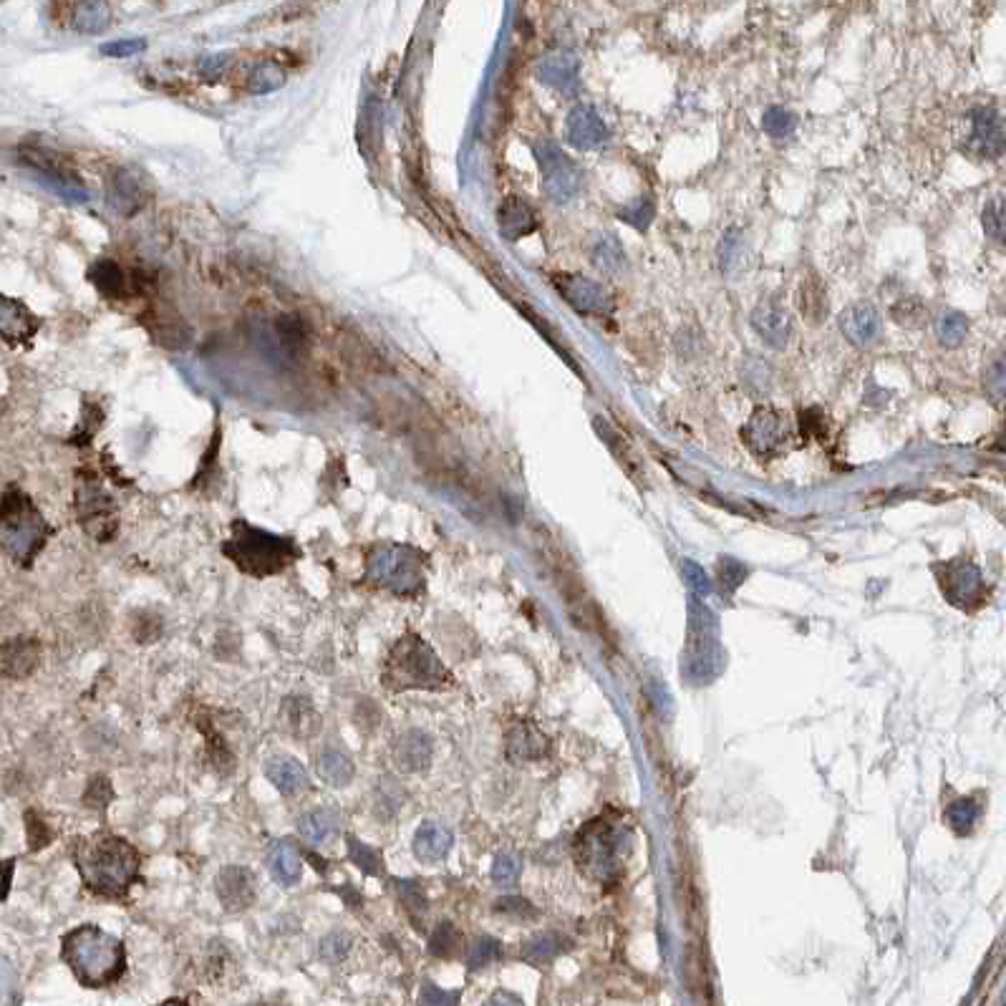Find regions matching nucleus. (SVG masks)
Here are the masks:
<instances>
[{
	"instance_id": "obj_5",
	"label": "nucleus",
	"mask_w": 1006,
	"mask_h": 1006,
	"mask_svg": "<svg viewBox=\"0 0 1006 1006\" xmlns=\"http://www.w3.org/2000/svg\"><path fill=\"white\" fill-rule=\"evenodd\" d=\"M48 535H51V525L43 520L26 492L11 487L0 497V548L16 563L31 568L33 558L41 553Z\"/></svg>"
},
{
	"instance_id": "obj_52",
	"label": "nucleus",
	"mask_w": 1006,
	"mask_h": 1006,
	"mask_svg": "<svg viewBox=\"0 0 1006 1006\" xmlns=\"http://www.w3.org/2000/svg\"><path fill=\"white\" fill-rule=\"evenodd\" d=\"M719 578H722L724 588L734 590L744 578H747V568L739 565L737 560H722V568H719Z\"/></svg>"
},
{
	"instance_id": "obj_4",
	"label": "nucleus",
	"mask_w": 1006,
	"mask_h": 1006,
	"mask_svg": "<svg viewBox=\"0 0 1006 1006\" xmlns=\"http://www.w3.org/2000/svg\"><path fill=\"white\" fill-rule=\"evenodd\" d=\"M381 684L389 691H437L444 684H449V674L432 648L417 633L409 631L394 643V648L386 656Z\"/></svg>"
},
{
	"instance_id": "obj_26",
	"label": "nucleus",
	"mask_w": 1006,
	"mask_h": 1006,
	"mask_svg": "<svg viewBox=\"0 0 1006 1006\" xmlns=\"http://www.w3.org/2000/svg\"><path fill=\"white\" fill-rule=\"evenodd\" d=\"M452 848V835L437 822H424L414 835V855L422 863H439Z\"/></svg>"
},
{
	"instance_id": "obj_20",
	"label": "nucleus",
	"mask_w": 1006,
	"mask_h": 1006,
	"mask_svg": "<svg viewBox=\"0 0 1006 1006\" xmlns=\"http://www.w3.org/2000/svg\"><path fill=\"white\" fill-rule=\"evenodd\" d=\"M265 777L273 782L275 790L285 797H295L311 787L308 772L298 759L293 757H273L265 762Z\"/></svg>"
},
{
	"instance_id": "obj_22",
	"label": "nucleus",
	"mask_w": 1006,
	"mask_h": 1006,
	"mask_svg": "<svg viewBox=\"0 0 1006 1006\" xmlns=\"http://www.w3.org/2000/svg\"><path fill=\"white\" fill-rule=\"evenodd\" d=\"M797 306H800L802 318L810 326H820L827 316H830V295H827L825 283L817 275H807L797 293Z\"/></svg>"
},
{
	"instance_id": "obj_54",
	"label": "nucleus",
	"mask_w": 1006,
	"mask_h": 1006,
	"mask_svg": "<svg viewBox=\"0 0 1006 1006\" xmlns=\"http://www.w3.org/2000/svg\"><path fill=\"white\" fill-rule=\"evenodd\" d=\"M227 69V56L225 53H217V56H207L205 61L200 64V71H202V76L205 79H220L222 76V71Z\"/></svg>"
},
{
	"instance_id": "obj_55",
	"label": "nucleus",
	"mask_w": 1006,
	"mask_h": 1006,
	"mask_svg": "<svg viewBox=\"0 0 1006 1006\" xmlns=\"http://www.w3.org/2000/svg\"><path fill=\"white\" fill-rule=\"evenodd\" d=\"M822 424H825V419H822L820 409H807L800 414V427H802V432H805V437H815V434H820Z\"/></svg>"
},
{
	"instance_id": "obj_24",
	"label": "nucleus",
	"mask_w": 1006,
	"mask_h": 1006,
	"mask_svg": "<svg viewBox=\"0 0 1006 1006\" xmlns=\"http://www.w3.org/2000/svg\"><path fill=\"white\" fill-rule=\"evenodd\" d=\"M538 79L558 91H570L578 84V58L570 53H553L538 64Z\"/></svg>"
},
{
	"instance_id": "obj_19",
	"label": "nucleus",
	"mask_w": 1006,
	"mask_h": 1006,
	"mask_svg": "<svg viewBox=\"0 0 1006 1006\" xmlns=\"http://www.w3.org/2000/svg\"><path fill=\"white\" fill-rule=\"evenodd\" d=\"M41 661V646L33 638H11L0 646V676L26 679Z\"/></svg>"
},
{
	"instance_id": "obj_8",
	"label": "nucleus",
	"mask_w": 1006,
	"mask_h": 1006,
	"mask_svg": "<svg viewBox=\"0 0 1006 1006\" xmlns=\"http://www.w3.org/2000/svg\"><path fill=\"white\" fill-rule=\"evenodd\" d=\"M535 159L543 169V190L553 202L563 205L578 197L583 187V172L578 164L560 149V144L543 139L535 144Z\"/></svg>"
},
{
	"instance_id": "obj_56",
	"label": "nucleus",
	"mask_w": 1006,
	"mask_h": 1006,
	"mask_svg": "<svg viewBox=\"0 0 1006 1006\" xmlns=\"http://www.w3.org/2000/svg\"><path fill=\"white\" fill-rule=\"evenodd\" d=\"M686 578H689V585L696 590V593H706L709 590V578H706L704 570L696 563H686Z\"/></svg>"
},
{
	"instance_id": "obj_38",
	"label": "nucleus",
	"mask_w": 1006,
	"mask_h": 1006,
	"mask_svg": "<svg viewBox=\"0 0 1006 1006\" xmlns=\"http://www.w3.org/2000/svg\"><path fill=\"white\" fill-rule=\"evenodd\" d=\"M346 843H348V858H351L353 865H359V868L364 870L366 875H374V878L384 875L386 865H384V858H381L379 850L371 848V845H366V843H361V840H356L353 835H348Z\"/></svg>"
},
{
	"instance_id": "obj_32",
	"label": "nucleus",
	"mask_w": 1006,
	"mask_h": 1006,
	"mask_svg": "<svg viewBox=\"0 0 1006 1006\" xmlns=\"http://www.w3.org/2000/svg\"><path fill=\"white\" fill-rule=\"evenodd\" d=\"M336 827H338L336 812L323 810V807L321 810L306 812V815L298 820V830H301L303 838H306L308 843H313V845L326 843V840L331 838L333 833H336Z\"/></svg>"
},
{
	"instance_id": "obj_14",
	"label": "nucleus",
	"mask_w": 1006,
	"mask_h": 1006,
	"mask_svg": "<svg viewBox=\"0 0 1006 1006\" xmlns=\"http://www.w3.org/2000/svg\"><path fill=\"white\" fill-rule=\"evenodd\" d=\"M840 331L853 346L873 348L883 336V321L873 303H853L840 313Z\"/></svg>"
},
{
	"instance_id": "obj_49",
	"label": "nucleus",
	"mask_w": 1006,
	"mask_h": 1006,
	"mask_svg": "<svg viewBox=\"0 0 1006 1006\" xmlns=\"http://www.w3.org/2000/svg\"><path fill=\"white\" fill-rule=\"evenodd\" d=\"M497 954H500V943L492 941V938H480V941L475 943V949L469 951L467 961L472 969H482V966L490 964L492 959H497Z\"/></svg>"
},
{
	"instance_id": "obj_21",
	"label": "nucleus",
	"mask_w": 1006,
	"mask_h": 1006,
	"mask_svg": "<svg viewBox=\"0 0 1006 1006\" xmlns=\"http://www.w3.org/2000/svg\"><path fill=\"white\" fill-rule=\"evenodd\" d=\"M394 764L401 772H422L432 762V739L424 732H406L394 742Z\"/></svg>"
},
{
	"instance_id": "obj_10",
	"label": "nucleus",
	"mask_w": 1006,
	"mask_h": 1006,
	"mask_svg": "<svg viewBox=\"0 0 1006 1006\" xmlns=\"http://www.w3.org/2000/svg\"><path fill=\"white\" fill-rule=\"evenodd\" d=\"M792 439V427L787 414L769 406H759L744 427V442L757 454H775L785 449Z\"/></svg>"
},
{
	"instance_id": "obj_57",
	"label": "nucleus",
	"mask_w": 1006,
	"mask_h": 1006,
	"mask_svg": "<svg viewBox=\"0 0 1006 1006\" xmlns=\"http://www.w3.org/2000/svg\"><path fill=\"white\" fill-rule=\"evenodd\" d=\"M13 868H16V860H0V901H6L8 891H11V880H13Z\"/></svg>"
},
{
	"instance_id": "obj_18",
	"label": "nucleus",
	"mask_w": 1006,
	"mask_h": 1006,
	"mask_svg": "<svg viewBox=\"0 0 1006 1006\" xmlns=\"http://www.w3.org/2000/svg\"><path fill=\"white\" fill-rule=\"evenodd\" d=\"M38 318L18 298L0 295V338L8 343H28L38 333Z\"/></svg>"
},
{
	"instance_id": "obj_45",
	"label": "nucleus",
	"mask_w": 1006,
	"mask_h": 1006,
	"mask_svg": "<svg viewBox=\"0 0 1006 1006\" xmlns=\"http://www.w3.org/2000/svg\"><path fill=\"white\" fill-rule=\"evenodd\" d=\"M457 946H459V931L452 926V923H442V926L434 931L432 941H429V951H432L434 956H442V959L452 956L454 951H457Z\"/></svg>"
},
{
	"instance_id": "obj_43",
	"label": "nucleus",
	"mask_w": 1006,
	"mask_h": 1006,
	"mask_svg": "<svg viewBox=\"0 0 1006 1006\" xmlns=\"http://www.w3.org/2000/svg\"><path fill=\"white\" fill-rule=\"evenodd\" d=\"M162 618L152 611H144L134 616V626H132V636L137 638L139 643H154L159 636H162Z\"/></svg>"
},
{
	"instance_id": "obj_39",
	"label": "nucleus",
	"mask_w": 1006,
	"mask_h": 1006,
	"mask_svg": "<svg viewBox=\"0 0 1006 1006\" xmlns=\"http://www.w3.org/2000/svg\"><path fill=\"white\" fill-rule=\"evenodd\" d=\"M762 127H764V132L769 134V137L785 139V137H790L792 132H795L797 119H795V114H792V111L782 109V106H772V109L764 111Z\"/></svg>"
},
{
	"instance_id": "obj_47",
	"label": "nucleus",
	"mask_w": 1006,
	"mask_h": 1006,
	"mask_svg": "<svg viewBox=\"0 0 1006 1006\" xmlns=\"http://www.w3.org/2000/svg\"><path fill=\"white\" fill-rule=\"evenodd\" d=\"M348 951H351V936L343 931L328 933V936L321 941V956L326 961H333V964L346 959Z\"/></svg>"
},
{
	"instance_id": "obj_48",
	"label": "nucleus",
	"mask_w": 1006,
	"mask_h": 1006,
	"mask_svg": "<svg viewBox=\"0 0 1006 1006\" xmlns=\"http://www.w3.org/2000/svg\"><path fill=\"white\" fill-rule=\"evenodd\" d=\"M147 48V41L144 38H119V41H111L101 46V56L109 58H129L137 56Z\"/></svg>"
},
{
	"instance_id": "obj_30",
	"label": "nucleus",
	"mask_w": 1006,
	"mask_h": 1006,
	"mask_svg": "<svg viewBox=\"0 0 1006 1006\" xmlns=\"http://www.w3.org/2000/svg\"><path fill=\"white\" fill-rule=\"evenodd\" d=\"M318 777L331 787H346L353 780V762L338 749H323L316 759Z\"/></svg>"
},
{
	"instance_id": "obj_12",
	"label": "nucleus",
	"mask_w": 1006,
	"mask_h": 1006,
	"mask_svg": "<svg viewBox=\"0 0 1006 1006\" xmlns=\"http://www.w3.org/2000/svg\"><path fill=\"white\" fill-rule=\"evenodd\" d=\"M752 328L769 348H785L792 341V318L777 295H764L752 311Z\"/></svg>"
},
{
	"instance_id": "obj_34",
	"label": "nucleus",
	"mask_w": 1006,
	"mask_h": 1006,
	"mask_svg": "<svg viewBox=\"0 0 1006 1006\" xmlns=\"http://www.w3.org/2000/svg\"><path fill=\"white\" fill-rule=\"evenodd\" d=\"M285 81H288V76L275 61H263L248 76V91L250 94H273V91L283 89Z\"/></svg>"
},
{
	"instance_id": "obj_46",
	"label": "nucleus",
	"mask_w": 1006,
	"mask_h": 1006,
	"mask_svg": "<svg viewBox=\"0 0 1006 1006\" xmlns=\"http://www.w3.org/2000/svg\"><path fill=\"white\" fill-rule=\"evenodd\" d=\"M984 230L996 243H1004L1006 220H1004V200H991L984 210Z\"/></svg>"
},
{
	"instance_id": "obj_36",
	"label": "nucleus",
	"mask_w": 1006,
	"mask_h": 1006,
	"mask_svg": "<svg viewBox=\"0 0 1006 1006\" xmlns=\"http://www.w3.org/2000/svg\"><path fill=\"white\" fill-rule=\"evenodd\" d=\"M891 318L903 328H923L928 323V308L916 295H906L891 306Z\"/></svg>"
},
{
	"instance_id": "obj_51",
	"label": "nucleus",
	"mask_w": 1006,
	"mask_h": 1006,
	"mask_svg": "<svg viewBox=\"0 0 1006 1006\" xmlns=\"http://www.w3.org/2000/svg\"><path fill=\"white\" fill-rule=\"evenodd\" d=\"M1004 386H1006V381H1004V359H996L994 364L989 366V374H986V389H989V394L994 396L996 401H1001V399H1004Z\"/></svg>"
},
{
	"instance_id": "obj_42",
	"label": "nucleus",
	"mask_w": 1006,
	"mask_h": 1006,
	"mask_svg": "<svg viewBox=\"0 0 1006 1006\" xmlns=\"http://www.w3.org/2000/svg\"><path fill=\"white\" fill-rule=\"evenodd\" d=\"M654 212H656L654 200H651L648 195H643V197H638L633 205H628L626 210L621 212V220L628 222V225H633L636 230H646V227L651 225V220H654Z\"/></svg>"
},
{
	"instance_id": "obj_13",
	"label": "nucleus",
	"mask_w": 1006,
	"mask_h": 1006,
	"mask_svg": "<svg viewBox=\"0 0 1006 1006\" xmlns=\"http://www.w3.org/2000/svg\"><path fill=\"white\" fill-rule=\"evenodd\" d=\"M106 202H109L111 210L124 217H134L144 210V205L149 202V190L137 174V169L122 167L111 174L109 185H106Z\"/></svg>"
},
{
	"instance_id": "obj_23",
	"label": "nucleus",
	"mask_w": 1006,
	"mask_h": 1006,
	"mask_svg": "<svg viewBox=\"0 0 1006 1006\" xmlns=\"http://www.w3.org/2000/svg\"><path fill=\"white\" fill-rule=\"evenodd\" d=\"M21 154L23 162L33 164V167L41 169V172L51 174L53 180H61L64 185H81L79 169L71 167V162L64 157V154H58L46 147H26Z\"/></svg>"
},
{
	"instance_id": "obj_11",
	"label": "nucleus",
	"mask_w": 1006,
	"mask_h": 1006,
	"mask_svg": "<svg viewBox=\"0 0 1006 1006\" xmlns=\"http://www.w3.org/2000/svg\"><path fill=\"white\" fill-rule=\"evenodd\" d=\"M215 891L225 911L243 913L258 898V878L253 870L243 865H227L215 878Z\"/></svg>"
},
{
	"instance_id": "obj_53",
	"label": "nucleus",
	"mask_w": 1006,
	"mask_h": 1006,
	"mask_svg": "<svg viewBox=\"0 0 1006 1006\" xmlns=\"http://www.w3.org/2000/svg\"><path fill=\"white\" fill-rule=\"evenodd\" d=\"M492 875H495V880L500 885H510L512 880L517 878V863L510 858V855H502V858H497Z\"/></svg>"
},
{
	"instance_id": "obj_40",
	"label": "nucleus",
	"mask_w": 1006,
	"mask_h": 1006,
	"mask_svg": "<svg viewBox=\"0 0 1006 1006\" xmlns=\"http://www.w3.org/2000/svg\"><path fill=\"white\" fill-rule=\"evenodd\" d=\"M396 893H399L401 903H404L411 921L414 923L422 921V916L427 913V898H424L422 888H419L414 880H399V883H396Z\"/></svg>"
},
{
	"instance_id": "obj_33",
	"label": "nucleus",
	"mask_w": 1006,
	"mask_h": 1006,
	"mask_svg": "<svg viewBox=\"0 0 1006 1006\" xmlns=\"http://www.w3.org/2000/svg\"><path fill=\"white\" fill-rule=\"evenodd\" d=\"M285 714H288L290 727H293V732L298 737H308V734H313L321 727V717L316 714L311 701L301 699V696H293V699L285 701Z\"/></svg>"
},
{
	"instance_id": "obj_27",
	"label": "nucleus",
	"mask_w": 1006,
	"mask_h": 1006,
	"mask_svg": "<svg viewBox=\"0 0 1006 1006\" xmlns=\"http://www.w3.org/2000/svg\"><path fill=\"white\" fill-rule=\"evenodd\" d=\"M749 245L744 240V235L739 230H727L724 232V240L719 245V263H722V270L727 278L739 280L744 273L749 270Z\"/></svg>"
},
{
	"instance_id": "obj_3",
	"label": "nucleus",
	"mask_w": 1006,
	"mask_h": 1006,
	"mask_svg": "<svg viewBox=\"0 0 1006 1006\" xmlns=\"http://www.w3.org/2000/svg\"><path fill=\"white\" fill-rule=\"evenodd\" d=\"M222 553L253 578H268V575L283 573L301 558V550L290 538L270 535V532L248 525L243 520L232 525V538L222 545Z\"/></svg>"
},
{
	"instance_id": "obj_37",
	"label": "nucleus",
	"mask_w": 1006,
	"mask_h": 1006,
	"mask_svg": "<svg viewBox=\"0 0 1006 1006\" xmlns=\"http://www.w3.org/2000/svg\"><path fill=\"white\" fill-rule=\"evenodd\" d=\"M275 328H278L280 346H283L285 351H290V353H293V356H295V353L306 351V348H308V326L301 321V316H283V318H278Z\"/></svg>"
},
{
	"instance_id": "obj_31",
	"label": "nucleus",
	"mask_w": 1006,
	"mask_h": 1006,
	"mask_svg": "<svg viewBox=\"0 0 1006 1006\" xmlns=\"http://www.w3.org/2000/svg\"><path fill=\"white\" fill-rule=\"evenodd\" d=\"M590 260H593V265L601 273L616 275L626 265V253H623L616 235H601V238H596L593 245H590Z\"/></svg>"
},
{
	"instance_id": "obj_2",
	"label": "nucleus",
	"mask_w": 1006,
	"mask_h": 1006,
	"mask_svg": "<svg viewBox=\"0 0 1006 1006\" xmlns=\"http://www.w3.org/2000/svg\"><path fill=\"white\" fill-rule=\"evenodd\" d=\"M64 961L89 989L116 984L127 971L124 943L96 926H81L64 936Z\"/></svg>"
},
{
	"instance_id": "obj_50",
	"label": "nucleus",
	"mask_w": 1006,
	"mask_h": 1006,
	"mask_svg": "<svg viewBox=\"0 0 1006 1006\" xmlns=\"http://www.w3.org/2000/svg\"><path fill=\"white\" fill-rule=\"evenodd\" d=\"M111 797H114V792H111L109 780H104V777H96V780H91L89 792H86L84 802L89 807H96V810H101V807L109 805Z\"/></svg>"
},
{
	"instance_id": "obj_28",
	"label": "nucleus",
	"mask_w": 1006,
	"mask_h": 1006,
	"mask_svg": "<svg viewBox=\"0 0 1006 1006\" xmlns=\"http://www.w3.org/2000/svg\"><path fill=\"white\" fill-rule=\"evenodd\" d=\"M91 283L99 288L101 295L111 298V301H119L124 298L129 290V280L124 275V270L114 263V260H99L96 265H91L89 270Z\"/></svg>"
},
{
	"instance_id": "obj_17",
	"label": "nucleus",
	"mask_w": 1006,
	"mask_h": 1006,
	"mask_svg": "<svg viewBox=\"0 0 1006 1006\" xmlns=\"http://www.w3.org/2000/svg\"><path fill=\"white\" fill-rule=\"evenodd\" d=\"M497 227H500L502 238L515 243V240L527 238V235H532V232L538 230L540 227L538 210H535L527 200H522V197L517 195L507 197V200L500 205V210H497Z\"/></svg>"
},
{
	"instance_id": "obj_44",
	"label": "nucleus",
	"mask_w": 1006,
	"mask_h": 1006,
	"mask_svg": "<svg viewBox=\"0 0 1006 1006\" xmlns=\"http://www.w3.org/2000/svg\"><path fill=\"white\" fill-rule=\"evenodd\" d=\"M26 827H28V848H31L33 853L46 848V845L53 840V830L46 825V820H43L36 810L26 812Z\"/></svg>"
},
{
	"instance_id": "obj_1",
	"label": "nucleus",
	"mask_w": 1006,
	"mask_h": 1006,
	"mask_svg": "<svg viewBox=\"0 0 1006 1006\" xmlns=\"http://www.w3.org/2000/svg\"><path fill=\"white\" fill-rule=\"evenodd\" d=\"M71 858L94 896L124 898L139 878V853L124 838L96 833L71 843Z\"/></svg>"
},
{
	"instance_id": "obj_41",
	"label": "nucleus",
	"mask_w": 1006,
	"mask_h": 1006,
	"mask_svg": "<svg viewBox=\"0 0 1006 1006\" xmlns=\"http://www.w3.org/2000/svg\"><path fill=\"white\" fill-rule=\"evenodd\" d=\"M742 379L744 386H749L754 394H767L769 386H772V371H769V366L764 364L759 356H752V359H747V364H744Z\"/></svg>"
},
{
	"instance_id": "obj_29",
	"label": "nucleus",
	"mask_w": 1006,
	"mask_h": 1006,
	"mask_svg": "<svg viewBox=\"0 0 1006 1006\" xmlns=\"http://www.w3.org/2000/svg\"><path fill=\"white\" fill-rule=\"evenodd\" d=\"M268 868H270V875H273L278 883H283V885L301 883L303 863H301V858H298V853H295L290 845L278 843L270 848Z\"/></svg>"
},
{
	"instance_id": "obj_25",
	"label": "nucleus",
	"mask_w": 1006,
	"mask_h": 1006,
	"mask_svg": "<svg viewBox=\"0 0 1006 1006\" xmlns=\"http://www.w3.org/2000/svg\"><path fill=\"white\" fill-rule=\"evenodd\" d=\"M114 21V11H111L109 0H79L74 6V16H71V26L76 33L84 36H96L104 33Z\"/></svg>"
},
{
	"instance_id": "obj_35",
	"label": "nucleus",
	"mask_w": 1006,
	"mask_h": 1006,
	"mask_svg": "<svg viewBox=\"0 0 1006 1006\" xmlns=\"http://www.w3.org/2000/svg\"><path fill=\"white\" fill-rule=\"evenodd\" d=\"M936 333L946 348H959L969 336V318L959 311H946L936 321Z\"/></svg>"
},
{
	"instance_id": "obj_58",
	"label": "nucleus",
	"mask_w": 1006,
	"mask_h": 1006,
	"mask_svg": "<svg viewBox=\"0 0 1006 1006\" xmlns=\"http://www.w3.org/2000/svg\"><path fill=\"white\" fill-rule=\"evenodd\" d=\"M422 1001L424 1004H434V1001H442V1004H452V1001H457V996H447V994H442L439 989H434V986H424V994H422Z\"/></svg>"
},
{
	"instance_id": "obj_16",
	"label": "nucleus",
	"mask_w": 1006,
	"mask_h": 1006,
	"mask_svg": "<svg viewBox=\"0 0 1006 1006\" xmlns=\"http://www.w3.org/2000/svg\"><path fill=\"white\" fill-rule=\"evenodd\" d=\"M971 152L984 159H999L1004 154V124L999 111L976 109L971 116Z\"/></svg>"
},
{
	"instance_id": "obj_6",
	"label": "nucleus",
	"mask_w": 1006,
	"mask_h": 1006,
	"mask_svg": "<svg viewBox=\"0 0 1006 1006\" xmlns=\"http://www.w3.org/2000/svg\"><path fill=\"white\" fill-rule=\"evenodd\" d=\"M361 585L389 588L399 596H417L422 590V553L409 545H374L366 553Z\"/></svg>"
},
{
	"instance_id": "obj_9",
	"label": "nucleus",
	"mask_w": 1006,
	"mask_h": 1006,
	"mask_svg": "<svg viewBox=\"0 0 1006 1006\" xmlns=\"http://www.w3.org/2000/svg\"><path fill=\"white\" fill-rule=\"evenodd\" d=\"M553 285L563 301L583 316H608L613 313V298L601 283L578 273H555Z\"/></svg>"
},
{
	"instance_id": "obj_15",
	"label": "nucleus",
	"mask_w": 1006,
	"mask_h": 1006,
	"mask_svg": "<svg viewBox=\"0 0 1006 1006\" xmlns=\"http://www.w3.org/2000/svg\"><path fill=\"white\" fill-rule=\"evenodd\" d=\"M565 137L575 149H598L608 142V127L593 106L578 104L565 119Z\"/></svg>"
},
{
	"instance_id": "obj_7",
	"label": "nucleus",
	"mask_w": 1006,
	"mask_h": 1006,
	"mask_svg": "<svg viewBox=\"0 0 1006 1006\" xmlns=\"http://www.w3.org/2000/svg\"><path fill=\"white\" fill-rule=\"evenodd\" d=\"M76 517H79L81 527L99 543H109L116 535V527H119L114 500L96 482V477L86 475V472H81L79 485H76Z\"/></svg>"
}]
</instances>
